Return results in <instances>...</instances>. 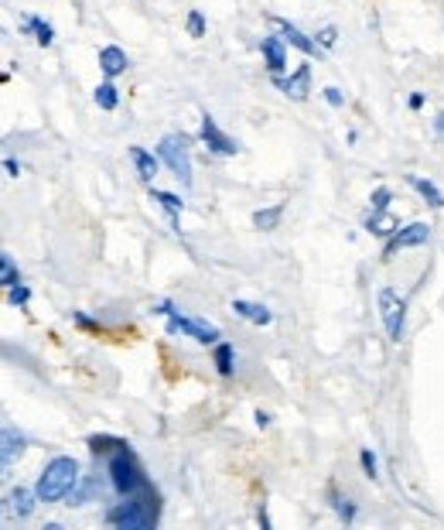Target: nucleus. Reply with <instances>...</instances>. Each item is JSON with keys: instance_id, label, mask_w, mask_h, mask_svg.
Returning <instances> with one entry per match:
<instances>
[{"instance_id": "obj_4", "label": "nucleus", "mask_w": 444, "mask_h": 530, "mask_svg": "<svg viewBox=\"0 0 444 530\" xmlns=\"http://www.w3.org/2000/svg\"><path fill=\"white\" fill-rule=\"evenodd\" d=\"M158 158L185 189H191V147H188L185 134H164L158 144Z\"/></svg>"}, {"instance_id": "obj_33", "label": "nucleus", "mask_w": 444, "mask_h": 530, "mask_svg": "<svg viewBox=\"0 0 444 530\" xmlns=\"http://www.w3.org/2000/svg\"><path fill=\"white\" fill-rule=\"evenodd\" d=\"M322 99H325L328 106H335V110L346 106V93H342L339 86H325V90H322Z\"/></svg>"}, {"instance_id": "obj_28", "label": "nucleus", "mask_w": 444, "mask_h": 530, "mask_svg": "<svg viewBox=\"0 0 444 530\" xmlns=\"http://www.w3.org/2000/svg\"><path fill=\"white\" fill-rule=\"evenodd\" d=\"M390 202H393V192H390L386 185H379V189L370 195V213H386V209H390Z\"/></svg>"}, {"instance_id": "obj_10", "label": "nucleus", "mask_w": 444, "mask_h": 530, "mask_svg": "<svg viewBox=\"0 0 444 530\" xmlns=\"http://www.w3.org/2000/svg\"><path fill=\"white\" fill-rule=\"evenodd\" d=\"M270 25L277 27V35H281V38L287 42V45H291V49H298L301 55H308V58H315V55L322 51V49H318V42H315L311 35H304L301 27L291 25L287 18H277V14H274V18H270Z\"/></svg>"}, {"instance_id": "obj_13", "label": "nucleus", "mask_w": 444, "mask_h": 530, "mask_svg": "<svg viewBox=\"0 0 444 530\" xmlns=\"http://www.w3.org/2000/svg\"><path fill=\"white\" fill-rule=\"evenodd\" d=\"M127 154H130V161H134V168H137V178L151 185V182L158 178V168H161V158H158L154 151H147V147H141V144H130V151H127Z\"/></svg>"}, {"instance_id": "obj_3", "label": "nucleus", "mask_w": 444, "mask_h": 530, "mask_svg": "<svg viewBox=\"0 0 444 530\" xmlns=\"http://www.w3.org/2000/svg\"><path fill=\"white\" fill-rule=\"evenodd\" d=\"M106 476H110V489L117 493L120 500H123V496H134V493H141V489L151 486V479L144 476L141 458L134 456L130 445H123V448H117V452L110 456V462H106Z\"/></svg>"}, {"instance_id": "obj_6", "label": "nucleus", "mask_w": 444, "mask_h": 530, "mask_svg": "<svg viewBox=\"0 0 444 530\" xmlns=\"http://www.w3.org/2000/svg\"><path fill=\"white\" fill-rule=\"evenodd\" d=\"M167 336H185L195 339L199 346H215L222 342V329L212 325V322H202V318H191V315H167Z\"/></svg>"}, {"instance_id": "obj_7", "label": "nucleus", "mask_w": 444, "mask_h": 530, "mask_svg": "<svg viewBox=\"0 0 444 530\" xmlns=\"http://www.w3.org/2000/svg\"><path fill=\"white\" fill-rule=\"evenodd\" d=\"M199 141L206 144L209 154H219V158H236V154H239V141H233L230 134H222V127L215 123L212 113H202V123H199Z\"/></svg>"}, {"instance_id": "obj_25", "label": "nucleus", "mask_w": 444, "mask_h": 530, "mask_svg": "<svg viewBox=\"0 0 444 530\" xmlns=\"http://www.w3.org/2000/svg\"><path fill=\"white\" fill-rule=\"evenodd\" d=\"M284 219V206L277 202V206H270V209H257L253 213V226L257 230H263V233H270V230H277Z\"/></svg>"}, {"instance_id": "obj_17", "label": "nucleus", "mask_w": 444, "mask_h": 530, "mask_svg": "<svg viewBox=\"0 0 444 530\" xmlns=\"http://www.w3.org/2000/svg\"><path fill=\"white\" fill-rule=\"evenodd\" d=\"M407 185L421 195L431 209H444V192L431 182V178H421V175H407Z\"/></svg>"}, {"instance_id": "obj_19", "label": "nucleus", "mask_w": 444, "mask_h": 530, "mask_svg": "<svg viewBox=\"0 0 444 530\" xmlns=\"http://www.w3.org/2000/svg\"><path fill=\"white\" fill-rule=\"evenodd\" d=\"M212 366H215V373L219 377H233L236 373V349H233V342H215L212 346Z\"/></svg>"}, {"instance_id": "obj_8", "label": "nucleus", "mask_w": 444, "mask_h": 530, "mask_svg": "<svg viewBox=\"0 0 444 530\" xmlns=\"http://www.w3.org/2000/svg\"><path fill=\"white\" fill-rule=\"evenodd\" d=\"M431 240V226L427 222H407V226H400L397 233L386 240V246H383V261H390L397 250H410V246H424V243Z\"/></svg>"}, {"instance_id": "obj_15", "label": "nucleus", "mask_w": 444, "mask_h": 530, "mask_svg": "<svg viewBox=\"0 0 444 530\" xmlns=\"http://www.w3.org/2000/svg\"><path fill=\"white\" fill-rule=\"evenodd\" d=\"M21 31L24 35H31L42 49H51L55 45V27L48 25L45 18H38V14H24L21 18Z\"/></svg>"}, {"instance_id": "obj_35", "label": "nucleus", "mask_w": 444, "mask_h": 530, "mask_svg": "<svg viewBox=\"0 0 444 530\" xmlns=\"http://www.w3.org/2000/svg\"><path fill=\"white\" fill-rule=\"evenodd\" d=\"M4 171H7L11 178H18V175H21V161H14V158H4Z\"/></svg>"}, {"instance_id": "obj_12", "label": "nucleus", "mask_w": 444, "mask_h": 530, "mask_svg": "<svg viewBox=\"0 0 444 530\" xmlns=\"http://www.w3.org/2000/svg\"><path fill=\"white\" fill-rule=\"evenodd\" d=\"M127 69H130V58H127V51L120 45H103L99 49V73H103V79H117Z\"/></svg>"}, {"instance_id": "obj_29", "label": "nucleus", "mask_w": 444, "mask_h": 530, "mask_svg": "<svg viewBox=\"0 0 444 530\" xmlns=\"http://www.w3.org/2000/svg\"><path fill=\"white\" fill-rule=\"evenodd\" d=\"M188 35L191 38H206V31H209V25H206V14L202 11H188Z\"/></svg>"}, {"instance_id": "obj_39", "label": "nucleus", "mask_w": 444, "mask_h": 530, "mask_svg": "<svg viewBox=\"0 0 444 530\" xmlns=\"http://www.w3.org/2000/svg\"><path fill=\"white\" fill-rule=\"evenodd\" d=\"M434 134H438V141H444V110L434 117Z\"/></svg>"}, {"instance_id": "obj_16", "label": "nucleus", "mask_w": 444, "mask_h": 530, "mask_svg": "<svg viewBox=\"0 0 444 530\" xmlns=\"http://www.w3.org/2000/svg\"><path fill=\"white\" fill-rule=\"evenodd\" d=\"M233 312L239 315V318H246L250 325H270V322H274V312H270L267 305L246 301V298H233Z\"/></svg>"}, {"instance_id": "obj_38", "label": "nucleus", "mask_w": 444, "mask_h": 530, "mask_svg": "<svg viewBox=\"0 0 444 530\" xmlns=\"http://www.w3.org/2000/svg\"><path fill=\"white\" fill-rule=\"evenodd\" d=\"M407 106L417 113V110H424V93H410V99H407Z\"/></svg>"}, {"instance_id": "obj_20", "label": "nucleus", "mask_w": 444, "mask_h": 530, "mask_svg": "<svg viewBox=\"0 0 444 530\" xmlns=\"http://www.w3.org/2000/svg\"><path fill=\"white\" fill-rule=\"evenodd\" d=\"M362 230L373 233V237H386V240H390V237L400 230V222H397V216L386 209V213H370L366 222H362Z\"/></svg>"}, {"instance_id": "obj_1", "label": "nucleus", "mask_w": 444, "mask_h": 530, "mask_svg": "<svg viewBox=\"0 0 444 530\" xmlns=\"http://www.w3.org/2000/svg\"><path fill=\"white\" fill-rule=\"evenodd\" d=\"M158 520H161V493L154 489V482L106 510V524L117 530H154Z\"/></svg>"}, {"instance_id": "obj_36", "label": "nucleus", "mask_w": 444, "mask_h": 530, "mask_svg": "<svg viewBox=\"0 0 444 530\" xmlns=\"http://www.w3.org/2000/svg\"><path fill=\"white\" fill-rule=\"evenodd\" d=\"M253 421H257V428H270L274 425V417L267 410H253Z\"/></svg>"}, {"instance_id": "obj_34", "label": "nucleus", "mask_w": 444, "mask_h": 530, "mask_svg": "<svg viewBox=\"0 0 444 530\" xmlns=\"http://www.w3.org/2000/svg\"><path fill=\"white\" fill-rule=\"evenodd\" d=\"M72 322H75L79 329H90V332H99V322H96V318H90L86 312H72Z\"/></svg>"}, {"instance_id": "obj_31", "label": "nucleus", "mask_w": 444, "mask_h": 530, "mask_svg": "<svg viewBox=\"0 0 444 530\" xmlns=\"http://www.w3.org/2000/svg\"><path fill=\"white\" fill-rule=\"evenodd\" d=\"M359 465H362V472H366L370 479H379V462H376L373 448H362V452H359Z\"/></svg>"}, {"instance_id": "obj_40", "label": "nucleus", "mask_w": 444, "mask_h": 530, "mask_svg": "<svg viewBox=\"0 0 444 530\" xmlns=\"http://www.w3.org/2000/svg\"><path fill=\"white\" fill-rule=\"evenodd\" d=\"M257 520H260V527H263V530H270V517H267V506H260V510H257Z\"/></svg>"}, {"instance_id": "obj_30", "label": "nucleus", "mask_w": 444, "mask_h": 530, "mask_svg": "<svg viewBox=\"0 0 444 530\" xmlns=\"http://www.w3.org/2000/svg\"><path fill=\"white\" fill-rule=\"evenodd\" d=\"M315 42H318V49L322 51H331L335 45H339V27L335 25H325L318 35H315Z\"/></svg>"}, {"instance_id": "obj_32", "label": "nucleus", "mask_w": 444, "mask_h": 530, "mask_svg": "<svg viewBox=\"0 0 444 530\" xmlns=\"http://www.w3.org/2000/svg\"><path fill=\"white\" fill-rule=\"evenodd\" d=\"M7 301H11L14 308H24V305L31 301V291L24 288V284H14V288H7Z\"/></svg>"}, {"instance_id": "obj_26", "label": "nucleus", "mask_w": 444, "mask_h": 530, "mask_svg": "<svg viewBox=\"0 0 444 530\" xmlns=\"http://www.w3.org/2000/svg\"><path fill=\"white\" fill-rule=\"evenodd\" d=\"M96 493H99V479H93V476H90V479H86V476H82V479H79V486H75V489H72V503L69 506H82V503H90V500H93Z\"/></svg>"}, {"instance_id": "obj_18", "label": "nucleus", "mask_w": 444, "mask_h": 530, "mask_svg": "<svg viewBox=\"0 0 444 530\" xmlns=\"http://www.w3.org/2000/svg\"><path fill=\"white\" fill-rule=\"evenodd\" d=\"M151 202H158V206H161L164 213H167V222H171V230L178 233V216H182V209H185L182 195L161 192V189H154V185H151Z\"/></svg>"}, {"instance_id": "obj_5", "label": "nucleus", "mask_w": 444, "mask_h": 530, "mask_svg": "<svg viewBox=\"0 0 444 530\" xmlns=\"http://www.w3.org/2000/svg\"><path fill=\"white\" fill-rule=\"evenodd\" d=\"M376 301H379V318H383L386 339H390V342H400V339H403V329H407V298H403L397 288L386 284V288H379Z\"/></svg>"}, {"instance_id": "obj_23", "label": "nucleus", "mask_w": 444, "mask_h": 530, "mask_svg": "<svg viewBox=\"0 0 444 530\" xmlns=\"http://www.w3.org/2000/svg\"><path fill=\"white\" fill-rule=\"evenodd\" d=\"M93 99H96V106L99 110H106V113H113L120 106V90H117V82L113 79H103L99 86L93 90Z\"/></svg>"}, {"instance_id": "obj_11", "label": "nucleus", "mask_w": 444, "mask_h": 530, "mask_svg": "<svg viewBox=\"0 0 444 530\" xmlns=\"http://www.w3.org/2000/svg\"><path fill=\"white\" fill-rule=\"evenodd\" d=\"M260 51H263V66L270 75L287 73V42L281 35H263L260 38Z\"/></svg>"}, {"instance_id": "obj_27", "label": "nucleus", "mask_w": 444, "mask_h": 530, "mask_svg": "<svg viewBox=\"0 0 444 530\" xmlns=\"http://www.w3.org/2000/svg\"><path fill=\"white\" fill-rule=\"evenodd\" d=\"M0 281H4V288L21 284V270H18V264H14L11 253H0Z\"/></svg>"}, {"instance_id": "obj_24", "label": "nucleus", "mask_w": 444, "mask_h": 530, "mask_svg": "<svg viewBox=\"0 0 444 530\" xmlns=\"http://www.w3.org/2000/svg\"><path fill=\"white\" fill-rule=\"evenodd\" d=\"M86 445H90V452H93V456H113V452L123 448L127 441L117 438V434H90V438H86Z\"/></svg>"}, {"instance_id": "obj_9", "label": "nucleus", "mask_w": 444, "mask_h": 530, "mask_svg": "<svg viewBox=\"0 0 444 530\" xmlns=\"http://www.w3.org/2000/svg\"><path fill=\"white\" fill-rule=\"evenodd\" d=\"M270 79H274V86H277L287 99L304 103L308 93H311V62H301L291 75H270Z\"/></svg>"}, {"instance_id": "obj_37", "label": "nucleus", "mask_w": 444, "mask_h": 530, "mask_svg": "<svg viewBox=\"0 0 444 530\" xmlns=\"http://www.w3.org/2000/svg\"><path fill=\"white\" fill-rule=\"evenodd\" d=\"M151 312H154V315H164V318H167V315H175V305H171V301L164 298V301H158V305H154Z\"/></svg>"}, {"instance_id": "obj_21", "label": "nucleus", "mask_w": 444, "mask_h": 530, "mask_svg": "<svg viewBox=\"0 0 444 530\" xmlns=\"http://www.w3.org/2000/svg\"><path fill=\"white\" fill-rule=\"evenodd\" d=\"M328 503H331V510L339 513V520H342V524H352V520H355V513H359L355 500L346 496V493H339V486H328Z\"/></svg>"}, {"instance_id": "obj_14", "label": "nucleus", "mask_w": 444, "mask_h": 530, "mask_svg": "<svg viewBox=\"0 0 444 530\" xmlns=\"http://www.w3.org/2000/svg\"><path fill=\"white\" fill-rule=\"evenodd\" d=\"M7 503H11V513H18V520H27V517L35 513V506L42 503V496H38V489L14 486V489H11V496H7Z\"/></svg>"}, {"instance_id": "obj_2", "label": "nucleus", "mask_w": 444, "mask_h": 530, "mask_svg": "<svg viewBox=\"0 0 444 530\" xmlns=\"http://www.w3.org/2000/svg\"><path fill=\"white\" fill-rule=\"evenodd\" d=\"M79 462L69 456H55L51 462H45V469H42V476L35 482V489H38V496H42V503H62V500H69L72 489L79 486Z\"/></svg>"}, {"instance_id": "obj_22", "label": "nucleus", "mask_w": 444, "mask_h": 530, "mask_svg": "<svg viewBox=\"0 0 444 530\" xmlns=\"http://www.w3.org/2000/svg\"><path fill=\"white\" fill-rule=\"evenodd\" d=\"M24 448H27V438L14 425H4V465H11Z\"/></svg>"}]
</instances>
